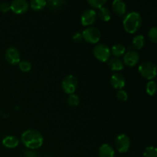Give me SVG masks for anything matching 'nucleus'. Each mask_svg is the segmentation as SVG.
<instances>
[{
	"label": "nucleus",
	"mask_w": 157,
	"mask_h": 157,
	"mask_svg": "<svg viewBox=\"0 0 157 157\" xmlns=\"http://www.w3.org/2000/svg\"><path fill=\"white\" fill-rule=\"evenodd\" d=\"M148 37L149 39L151 42L156 44L157 42V28L153 27L149 30L148 32Z\"/></svg>",
	"instance_id": "bb28decb"
},
{
	"label": "nucleus",
	"mask_w": 157,
	"mask_h": 157,
	"mask_svg": "<svg viewBox=\"0 0 157 157\" xmlns=\"http://www.w3.org/2000/svg\"><path fill=\"white\" fill-rule=\"evenodd\" d=\"M18 67H19L20 70L23 72H29L30 71L31 69H32V64L29 62V61H20V62L18 63Z\"/></svg>",
	"instance_id": "b1692460"
},
{
	"label": "nucleus",
	"mask_w": 157,
	"mask_h": 157,
	"mask_svg": "<svg viewBox=\"0 0 157 157\" xmlns=\"http://www.w3.org/2000/svg\"><path fill=\"white\" fill-rule=\"evenodd\" d=\"M87 2L93 8L99 9L101 8L104 7V6L106 4L107 1L106 0H88Z\"/></svg>",
	"instance_id": "a878e982"
},
{
	"label": "nucleus",
	"mask_w": 157,
	"mask_h": 157,
	"mask_svg": "<svg viewBox=\"0 0 157 157\" xmlns=\"http://www.w3.org/2000/svg\"><path fill=\"white\" fill-rule=\"evenodd\" d=\"M133 48L136 50H140L145 44V38L143 35H138L133 38L132 41Z\"/></svg>",
	"instance_id": "a211bd4d"
},
{
	"label": "nucleus",
	"mask_w": 157,
	"mask_h": 157,
	"mask_svg": "<svg viewBox=\"0 0 157 157\" xmlns=\"http://www.w3.org/2000/svg\"><path fill=\"white\" fill-rule=\"evenodd\" d=\"M94 55L100 61L107 62L110 60L111 52L108 45L104 43H99L94 48Z\"/></svg>",
	"instance_id": "7ed1b4c3"
},
{
	"label": "nucleus",
	"mask_w": 157,
	"mask_h": 157,
	"mask_svg": "<svg viewBox=\"0 0 157 157\" xmlns=\"http://www.w3.org/2000/svg\"><path fill=\"white\" fill-rule=\"evenodd\" d=\"M73 40L77 43H79L81 41H82L83 40V36L82 34L80 33V32H77L75 35H73Z\"/></svg>",
	"instance_id": "c756f323"
},
{
	"label": "nucleus",
	"mask_w": 157,
	"mask_h": 157,
	"mask_svg": "<svg viewBox=\"0 0 157 157\" xmlns=\"http://www.w3.org/2000/svg\"><path fill=\"white\" fill-rule=\"evenodd\" d=\"M2 144L6 148H15L19 144V140L13 136H7L2 140Z\"/></svg>",
	"instance_id": "2eb2a0df"
},
{
	"label": "nucleus",
	"mask_w": 157,
	"mask_h": 157,
	"mask_svg": "<svg viewBox=\"0 0 157 157\" xmlns=\"http://www.w3.org/2000/svg\"><path fill=\"white\" fill-rule=\"evenodd\" d=\"M98 17V14L94 9H87L83 12L81 17V22L82 25L89 26L95 22Z\"/></svg>",
	"instance_id": "9d476101"
},
{
	"label": "nucleus",
	"mask_w": 157,
	"mask_h": 157,
	"mask_svg": "<svg viewBox=\"0 0 157 157\" xmlns=\"http://www.w3.org/2000/svg\"><path fill=\"white\" fill-rule=\"evenodd\" d=\"M143 19L140 14L137 12H130L127 14L123 21V25L126 32L129 34H134L140 29Z\"/></svg>",
	"instance_id": "f03ea898"
},
{
	"label": "nucleus",
	"mask_w": 157,
	"mask_h": 157,
	"mask_svg": "<svg viewBox=\"0 0 157 157\" xmlns=\"http://www.w3.org/2000/svg\"><path fill=\"white\" fill-rule=\"evenodd\" d=\"M47 5V2L45 0H32L30 2L29 6L32 8L33 10L39 11L44 9Z\"/></svg>",
	"instance_id": "aec40b11"
},
{
	"label": "nucleus",
	"mask_w": 157,
	"mask_h": 157,
	"mask_svg": "<svg viewBox=\"0 0 157 157\" xmlns=\"http://www.w3.org/2000/svg\"><path fill=\"white\" fill-rule=\"evenodd\" d=\"M110 83L113 87L117 90H122L126 85L125 77L121 73H115L110 78Z\"/></svg>",
	"instance_id": "f8f14e48"
},
{
	"label": "nucleus",
	"mask_w": 157,
	"mask_h": 157,
	"mask_svg": "<svg viewBox=\"0 0 157 157\" xmlns=\"http://www.w3.org/2000/svg\"><path fill=\"white\" fill-rule=\"evenodd\" d=\"M144 157H157V150L155 147H147L144 151Z\"/></svg>",
	"instance_id": "4be33fe9"
},
{
	"label": "nucleus",
	"mask_w": 157,
	"mask_h": 157,
	"mask_svg": "<svg viewBox=\"0 0 157 157\" xmlns=\"http://www.w3.org/2000/svg\"><path fill=\"white\" fill-rule=\"evenodd\" d=\"M6 59L12 65L18 64L21 61V56L18 49L14 47L9 48L6 52Z\"/></svg>",
	"instance_id": "1a4fd4ad"
},
{
	"label": "nucleus",
	"mask_w": 157,
	"mask_h": 157,
	"mask_svg": "<svg viewBox=\"0 0 157 157\" xmlns=\"http://www.w3.org/2000/svg\"><path fill=\"white\" fill-rule=\"evenodd\" d=\"M112 9L117 15L123 16L127 12V5L122 0H114L112 2Z\"/></svg>",
	"instance_id": "ddd939ff"
},
{
	"label": "nucleus",
	"mask_w": 157,
	"mask_h": 157,
	"mask_svg": "<svg viewBox=\"0 0 157 157\" xmlns=\"http://www.w3.org/2000/svg\"><path fill=\"white\" fill-rule=\"evenodd\" d=\"M140 61V55L136 51L129 50L124 55V64L129 67L136 65Z\"/></svg>",
	"instance_id": "9b49d317"
},
{
	"label": "nucleus",
	"mask_w": 157,
	"mask_h": 157,
	"mask_svg": "<svg viewBox=\"0 0 157 157\" xmlns=\"http://www.w3.org/2000/svg\"><path fill=\"white\" fill-rule=\"evenodd\" d=\"M21 140L27 148L35 150L42 146L44 138L42 134L38 130H28L21 134Z\"/></svg>",
	"instance_id": "f257e3e1"
},
{
	"label": "nucleus",
	"mask_w": 157,
	"mask_h": 157,
	"mask_svg": "<svg viewBox=\"0 0 157 157\" xmlns=\"http://www.w3.org/2000/svg\"><path fill=\"white\" fill-rule=\"evenodd\" d=\"M108 66L113 71H120L124 67V64L120 58H113L108 61Z\"/></svg>",
	"instance_id": "dca6fc26"
},
{
	"label": "nucleus",
	"mask_w": 157,
	"mask_h": 157,
	"mask_svg": "<svg viewBox=\"0 0 157 157\" xmlns=\"http://www.w3.org/2000/svg\"><path fill=\"white\" fill-rule=\"evenodd\" d=\"M98 17L102 21H108L111 18V13L107 8L102 7L99 9V11H98Z\"/></svg>",
	"instance_id": "6ab92c4d"
},
{
	"label": "nucleus",
	"mask_w": 157,
	"mask_h": 157,
	"mask_svg": "<svg viewBox=\"0 0 157 157\" xmlns=\"http://www.w3.org/2000/svg\"><path fill=\"white\" fill-rule=\"evenodd\" d=\"M29 3L26 0H14L10 3V9L15 14H23L28 11Z\"/></svg>",
	"instance_id": "6e6552de"
},
{
	"label": "nucleus",
	"mask_w": 157,
	"mask_h": 157,
	"mask_svg": "<svg viewBox=\"0 0 157 157\" xmlns=\"http://www.w3.org/2000/svg\"><path fill=\"white\" fill-rule=\"evenodd\" d=\"M67 102H68L69 105L72 106V107H76L79 104L80 98L78 95L75 94H69L68 98H67Z\"/></svg>",
	"instance_id": "5701e85b"
},
{
	"label": "nucleus",
	"mask_w": 157,
	"mask_h": 157,
	"mask_svg": "<svg viewBox=\"0 0 157 157\" xmlns=\"http://www.w3.org/2000/svg\"><path fill=\"white\" fill-rule=\"evenodd\" d=\"M110 52L113 55H114L116 58H119L122 55H124L126 52V47L121 43H117L114 45L112 46Z\"/></svg>",
	"instance_id": "f3484780"
},
{
	"label": "nucleus",
	"mask_w": 157,
	"mask_h": 157,
	"mask_svg": "<svg viewBox=\"0 0 157 157\" xmlns=\"http://www.w3.org/2000/svg\"><path fill=\"white\" fill-rule=\"evenodd\" d=\"M83 39L90 44H96L99 42L101 33L98 29L95 27H88L82 32Z\"/></svg>",
	"instance_id": "39448f33"
},
{
	"label": "nucleus",
	"mask_w": 157,
	"mask_h": 157,
	"mask_svg": "<svg viewBox=\"0 0 157 157\" xmlns=\"http://www.w3.org/2000/svg\"><path fill=\"white\" fill-rule=\"evenodd\" d=\"M65 3V2L62 1V0H50V1L47 2L48 6L53 9H59L60 7H61Z\"/></svg>",
	"instance_id": "393cba45"
},
{
	"label": "nucleus",
	"mask_w": 157,
	"mask_h": 157,
	"mask_svg": "<svg viewBox=\"0 0 157 157\" xmlns=\"http://www.w3.org/2000/svg\"><path fill=\"white\" fill-rule=\"evenodd\" d=\"M138 71L144 78L147 80H153L156 76V67L153 62L144 61L138 67Z\"/></svg>",
	"instance_id": "20e7f679"
},
{
	"label": "nucleus",
	"mask_w": 157,
	"mask_h": 157,
	"mask_svg": "<svg viewBox=\"0 0 157 157\" xmlns=\"http://www.w3.org/2000/svg\"><path fill=\"white\" fill-rule=\"evenodd\" d=\"M9 10H10V3L6 2L0 3V11L2 12H8Z\"/></svg>",
	"instance_id": "c85d7f7f"
},
{
	"label": "nucleus",
	"mask_w": 157,
	"mask_h": 157,
	"mask_svg": "<svg viewBox=\"0 0 157 157\" xmlns=\"http://www.w3.org/2000/svg\"><path fill=\"white\" fill-rule=\"evenodd\" d=\"M98 154L100 157H114V149L110 144H104L100 147Z\"/></svg>",
	"instance_id": "4468645a"
},
{
	"label": "nucleus",
	"mask_w": 157,
	"mask_h": 157,
	"mask_svg": "<svg viewBox=\"0 0 157 157\" xmlns=\"http://www.w3.org/2000/svg\"><path fill=\"white\" fill-rule=\"evenodd\" d=\"M61 86H62V89L64 93L67 94H72L75 93L78 87V80L76 77L74 75H67L63 80Z\"/></svg>",
	"instance_id": "0eeeda50"
},
{
	"label": "nucleus",
	"mask_w": 157,
	"mask_h": 157,
	"mask_svg": "<svg viewBox=\"0 0 157 157\" xmlns=\"http://www.w3.org/2000/svg\"><path fill=\"white\" fill-rule=\"evenodd\" d=\"M146 90L150 96H153L156 92V83L154 81H149L147 84Z\"/></svg>",
	"instance_id": "412c9836"
},
{
	"label": "nucleus",
	"mask_w": 157,
	"mask_h": 157,
	"mask_svg": "<svg viewBox=\"0 0 157 157\" xmlns=\"http://www.w3.org/2000/svg\"><path fill=\"white\" fill-rule=\"evenodd\" d=\"M117 97L121 101H127V99H128V94L125 90H119L117 91Z\"/></svg>",
	"instance_id": "cd10ccee"
},
{
	"label": "nucleus",
	"mask_w": 157,
	"mask_h": 157,
	"mask_svg": "<svg viewBox=\"0 0 157 157\" xmlns=\"http://www.w3.org/2000/svg\"><path fill=\"white\" fill-rule=\"evenodd\" d=\"M114 145L119 153H127L130 147V140L125 133H121L116 137Z\"/></svg>",
	"instance_id": "423d86ee"
}]
</instances>
